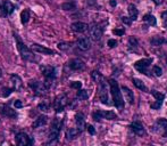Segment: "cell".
Masks as SVG:
<instances>
[{
  "label": "cell",
  "instance_id": "17",
  "mask_svg": "<svg viewBox=\"0 0 167 146\" xmlns=\"http://www.w3.org/2000/svg\"><path fill=\"white\" fill-rule=\"evenodd\" d=\"M31 49L33 52H39V54H47V55H52L54 54V50H51L50 48H47L45 46H41V45H38V43H33L31 46Z\"/></svg>",
  "mask_w": 167,
  "mask_h": 146
},
{
  "label": "cell",
  "instance_id": "7",
  "mask_svg": "<svg viewBox=\"0 0 167 146\" xmlns=\"http://www.w3.org/2000/svg\"><path fill=\"white\" fill-rule=\"evenodd\" d=\"M17 146H33V139L25 132H20L16 135Z\"/></svg>",
  "mask_w": 167,
  "mask_h": 146
},
{
  "label": "cell",
  "instance_id": "9",
  "mask_svg": "<svg viewBox=\"0 0 167 146\" xmlns=\"http://www.w3.org/2000/svg\"><path fill=\"white\" fill-rule=\"evenodd\" d=\"M30 87L34 90V93L36 95H45L48 90V87L46 86V84H42L40 81H31Z\"/></svg>",
  "mask_w": 167,
  "mask_h": 146
},
{
  "label": "cell",
  "instance_id": "33",
  "mask_svg": "<svg viewBox=\"0 0 167 146\" xmlns=\"http://www.w3.org/2000/svg\"><path fill=\"white\" fill-rule=\"evenodd\" d=\"M38 107H39V110L42 111V112H48L49 109H50V104H49V102L45 100V102H42V103H40V104L38 105Z\"/></svg>",
  "mask_w": 167,
  "mask_h": 146
},
{
  "label": "cell",
  "instance_id": "2",
  "mask_svg": "<svg viewBox=\"0 0 167 146\" xmlns=\"http://www.w3.org/2000/svg\"><path fill=\"white\" fill-rule=\"evenodd\" d=\"M15 39H16V43H17V49H18L22 58L24 61H27V62H33L34 61V54L32 52V50L26 47L25 45H24V42L22 41V39L18 36H16V34H15Z\"/></svg>",
  "mask_w": 167,
  "mask_h": 146
},
{
  "label": "cell",
  "instance_id": "22",
  "mask_svg": "<svg viewBox=\"0 0 167 146\" xmlns=\"http://www.w3.org/2000/svg\"><path fill=\"white\" fill-rule=\"evenodd\" d=\"M47 122H48V118H47L46 115H40V116H39V118H38V119L33 122L32 127H33L34 129H36V128H40V127L46 125Z\"/></svg>",
  "mask_w": 167,
  "mask_h": 146
},
{
  "label": "cell",
  "instance_id": "23",
  "mask_svg": "<svg viewBox=\"0 0 167 146\" xmlns=\"http://www.w3.org/2000/svg\"><path fill=\"white\" fill-rule=\"evenodd\" d=\"M2 11H5V15H10V14H13V11H15V6H14V4H11L10 1H8V0H5L4 1Z\"/></svg>",
  "mask_w": 167,
  "mask_h": 146
},
{
  "label": "cell",
  "instance_id": "31",
  "mask_svg": "<svg viewBox=\"0 0 167 146\" xmlns=\"http://www.w3.org/2000/svg\"><path fill=\"white\" fill-rule=\"evenodd\" d=\"M29 21H30V11H29V9H24L20 13V22L23 24H26Z\"/></svg>",
  "mask_w": 167,
  "mask_h": 146
},
{
  "label": "cell",
  "instance_id": "26",
  "mask_svg": "<svg viewBox=\"0 0 167 146\" xmlns=\"http://www.w3.org/2000/svg\"><path fill=\"white\" fill-rule=\"evenodd\" d=\"M80 134H81V132L77 130V128H70L68 130L66 131V138H67L68 141H72V139L76 138Z\"/></svg>",
  "mask_w": 167,
  "mask_h": 146
},
{
  "label": "cell",
  "instance_id": "4",
  "mask_svg": "<svg viewBox=\"0 0 167 146\" xmlns=\"http://www.w3.org/2000/svg\"><path fill=\"white\" fill-rule=\"evenodd\" d=\"M98 84H99V98L101 100L102 104L105 105H109V97H108V91H107V86H106V82H105V80H104V77L99 79L98 81H97Z\"/></svg>",
  "mask_w": 167,
  "mask_h": 146
},
{
  "label": "cell",
  "instance_id": "6",
  "mask_svg": "<svg viewBox=\"0 0 167 146\" xmlns=\"http://www.w3.org/2000/svg\"><path fill=\"white\" fill-rule=\"evenodd\" d=\"M92 116L96 121H100L101 119H107V120L117 119V114L115 112H111V111H98V112H94L92 114Z\"/></svg>",
  "mask_w": 167,
  "mask_h": 146
},
{
  "label": "cell",
  "instance_id": "3",
  "mask_svg": "<svg viewBox=\"0 0 167 146\" xmlns=\"http://www.w3.org/2000/svg\"><path fill=\"white\" fill-rule=\"evenodd\" d=\"M61 127H63V121L59 120V118H56L54 119L52 123L50 125V134H49V138H48V141L50 144H54L57 141L58 137H59V134H60Z\"/></svg>",
  "mask_w": 167,
  "mask_h": 146
},
{
  "label": "cell",
  "instance_id": "8",
  "mask_svg": "<svg viewBox=\"0 0 167 146\" xmlns=\"http://www.w3.org/2000/svg\"><path fill=\"white\" fill-rule=\"evenodd\" d=\"M151 94L152 96L155 97V99H156V102L155 103H152L151 105H150V107H151L152 110H159L160 107H162V103H164V99H165V95L162 94V93H159V91H157V90H151Z\"/></svg>",
  "mask_w": 167,
  "mask_h": 146
},
{
  "label": "cell",
  "instance_id": "41",
  "mask_svg": "<svg viewBox=\"0 0 167 146\" xmlns=\"http://www.w3.org/2000/svg\"><path fill=\"white\" fill-rule=\"evenodd\" d=\"M124 30H121V29H114L113 30V33L114 34H116V36H123L124 34Z\"/></svg>",
  "mask_w": 167,
  "mask_h": 146
},
{
  "label": "cell",
  "instance_id": "28",
  "mask_svg": "<svg viewBox=\"0 0 167 146\" xmlns=\"http://www.w3.org/2000/svg\"><path fill=\"white\" fill-rule=\"evenodd\" d=\"M166 40L162 38V36H153L151 40H150V43H151L152 46H155V47H157V46H162V43H165Z\"/></svg>",
  "mask_w": 167,
  "mask_h": 146
},
{
  "label": "cell",
  "instance_id": "27",
  "mask_svg": "<svg viewBox=\"0 0 167 146\" xmlns=\"http://www.w3.org/2000/svg\"><path fill=\"white\" fill-rule=\"evenodd\" d=\"M128 14H130V18L132 21H137L138 20V15H139V11H138L137 7L134 5H130L128 6Z\"/></svg>",
  "mask_w": 167,
  "mask_h": 146
},
{
  "label": "cell",
  "instance_id": "21",
  "mask_svg": "<svg viewBox=\"0 0 167 146\" xmlns=\"http://www.w3.org/2000/svg\"><path fill=\"white\" fill-rule=\"evenodd\" d=\"M122 91L125 95V98H126L127 103L128 104H133L134 103V95H133V91H132L131 89L125 87V86H123L122 87Z\"/></svg>",
  "mask_w": 167,
  "mask_h": 146
},
{
  "label": "cell",
  "instance_id": "29",
  "mask_svg": "<svg viewBox=\"0 0 167 146\" xmlns=\"http://www.w3.org/2000/svg\"><path fill=\"white\" fill-rule=\"evenodd\" d=\"M143 21L146 22V23H148L149 25H152V26H155L156 24H157L156 17H155L153 15H151V14H147V15L143 16Z\"/></svg>",
  "mask_w": 167,
  "mask_h": 146
},
{
  "label": "cell",
  "instance_id": "47",
  "mask_svg": "<svg viewBox=\"0 0 167 146\" xmlns=\"http://www.w3.org/2000/svg\"><path fill=\"white\" fill-rule=\"evenodd\" d=\"M0 77H1V68H0Z\"/></svg>",
  "mask_w": 167,
  "mask_h": 146
},
{
  "label": "cell",
  "instance_id": "43",
  "mask_svg": "<svg viewBox=\"0 0 167 146\" xmlns=\"http://www.w3.org/2000/svg\"><path fill=\"white\" fill-rule=\"evenodd\" d=\"M15 107L16 109H20V107H23V103L20 102V100H15Z\"/></svg>",
  "mask_w": 167,
  "mask_h": 146
},
{
  "label": "cell",
  "instance_id": "44",
  "mask_svg": "<svg viewBox=\"0 0 167 146\" xmlns=\"http://www.w3.org/2000/svg\"><path fill=\"white\" fill-rule=\"evenodd\" d=\"M162 136H164V137H167V125L164 127V130H162Z\"/></svg>",
  "mask_w": 167,
  "mask_h": 146
},
{
  "label": "cell",
  "instance_id": "45",
  "mask_svg": "<svg viewBox=\"0 0 167 146\" xmlns=\"http://www.w3.org/2000/svg\"><path fill=\"white\" fill-rule=\"evenodd\" d=\"M109 4H110L111 7H116V5H117L116 0H110V1H109Z\"/></svg>",
  "mask_w": 167,
  "mask_h": 146
},
{
  "label": "cell",
  "instance_id": "24",
  "mask_svg": "<svg viewBox=\"0 0 167 146\" xmlns=\"http://www.w3.org/2000/svg\"><path fill=\"white\" fill-rule=\"evenodd\" d=\"M127 46H128V50L130 52H137L138 49H139V42L135 38H133L131 36L130 39H128V43H127Z\"/></svg>",
  "mask_w": 167,
  "mask_h": 146
},
{
  "label": "cell",
  "instance_id": "30",
  "mask_svg": "<svg viewBox=\"0 0 167 146\" xmlns=\"http://www.w3.org/2000/svg\"><path fill=\"white\" fill-rule=\"evenodd\" d=\"M132 82L134 84V86H135L138 89H140V90H143V91H148V88L146 87V84H143V82H142L140 79L133 78V79H132Z\"/></svg>",
  "mask_w": 167,
  "mask_h": 146
},
{
  "label": "cell",
  "instance_id": "11",
  "mask_svg": "<svg viewBox=\"0 0 167 146\" xmlns=\"http://www.w3.org/2000/svg\"><path fill=\"white\" fill-rule=\"evenodd\" d=\"M0 114L6 116V118H10V119H14L17 116V113L15 112V110H13L10 106L6 104L0 105Z\"/></svg>",
  "mask_w": 167,
  "mask_h": 146
},
{
  "label": "cell",
  "instance_id": "32",
  "mask_svg": "<svg viewBox=\"0 0 167 146\" xmlns=\"http://www.w3.org/2000/svg\"><path fill=\"white\" fill-rule=\"evenodd\" d=\"M77 98L81 99V100H85V99L89 98L88 90H85V89H79V91H77Z\"/></svg>",
  "mask_w": 167,
  "mask_h": 146
},
{
  "label": "cell",
  "instance_id": "39",
  "mask_svg": "<svg viewBox=\"0 0 167 146\" xmlns=\"http://www.w3.org/2000/svg\"><path fill=\"white\" fill-rule=\"evenodd\" d=\"M71 87H72V88H74V89H81L82 82H80V81H75V82H72Z\"/></svg>",
  "mask_w": 167,
  "mask_h": 146
},
{
  "label": "cell",
  "instance_id": "13",
  "mask_svg": "<svg viewBox=\"0 0 167 146\" xmlns=\"http://www.w3.org/2000/svg\"><path fill=\"white\" fill-rule=\"evenodd\" d=\"M41 73L46 77L48 80H54L56 78V68L54 66H41Z\"/></svg>",
  "mask_w": 167,
  "mask_h": 146
},
{
  "label": "cell",
  "instance_id": "14",
  "mask_svg": "<svg viewBox=\"0 0 167 146\" xmlns=\"http://www.w3.org/2000/svg\"><path fill=\"white\" fill-rule=\"evenodd\" d=\"M130 128H131V130L138 136H144L147 132H146V129H144V127L142 125V123H140L139 121H134V122H132L131 125H130Z\"/></svg>",
  "mask_w": 167,
  "mask_h": 146
},
{
  "label": "cell",
  "instance_id": "25",
  "mask_svg": "<svg viewBox=\"0 0 167 146\" xmlns=\"http://www.w3.org/2000/svg\"><path fill=\"white\" fill-rule=\"evenodd\" d=\"M167 125V120L165 118H159L157 121H156V123H155V131H162L164 130V127Z\"/></svg>",
  "mask_w": 167,
  "mask_h": 146
},
{
  "label": "cell",
  "instance_id": "34",
  "mask_svg": "<svg viewBox=\"0 0 167 146\" xmlns=\"http://www.w3.org/2000/svg\"><path fill=\"white\" fill-rule=\"evenodd\" d=\"M75 8L76 6L74 2H65L61 5V9H64V11H74Z\"/></svg>",
  "mask_w": 167,
  "mask_h": 146
},
{
  "label": "cell",
  "instance_id": "5",
  "mask_svg": "<svg viewBox=\"0 0 167 146\" xmlns=\"http://www.w3.org/2000/svg\"><path fill=\"white\" fill-rule=\"evenodd\" d=\"M151 63H152V58H143V59H140V61L135 62L134 68L140 73H143V74H146V75L149 77L150 74H149L148 68L151 65Z\"/></svg>",
  "mask_w": 167,
  "mask_h": 146
},
{
  "label": "cell",
  "instance_id": "48",
  "mask_svg": "<svg viewBox=\"0 0 167 146\" xmlns=\"http://www.w3.org/2000/svg\"><path fill=\"white\" fill-rule=\"evenodd\" d=\"M91 1H94V0H91Z\"/></svg>",
  "mask_w": 167,
  "mask_h": 146
},
{
  "label": "cell",
  "instance_id": "37",
  "mask_svg": "<svg viewBox=\"0 0 167 146\" xmlns=\"http://www.w3.org/2000/svg\"><path fill=\"white\" fill-rule=\"evenodd\" d=\"M58 48H59L60 50H67V49L70 48V43H67V42H60V43L58 45Z\"/></svg>",
  "mask_w": 167,
  "mask_h": 146
},
{
  "label": "cell",
  "instance_id": "10",
  "mask_svg": "<svg viewBox=\"0 0 167 146\" xmlns=\"http://www.w3.org/2000/svg\"><path fill=\"white\" fill-rule=\"evenodd\" d=\"M102 33H104V27L101 25L97 24V25H93L90 29V36H91L92 40H94V41H99L101 39Z\"/></svg>",
  "mask_w": 167,
  "mask_h": 146
},
{
  "label": "cell",
  "instance_id": "15",
  "mask_svg": "<svg viewBox=\"0 0 167 146\" xmlns=\"http://www.w3.org/2000/svg\"><path fill=\"white\" fill-rule=\"evenodd\" d=\"M71 29L74 32L83 33V32H85L89 29V25L86 23H84V22H74V23H72Z\"/></svg>",
  "mask_w": 167,
  "mask_h": 146
},
{
  "label": "cell",
  "instance_id": "36",
  "mask_svg": "<svg viewBox=\"0 0 167 146\" xmlns=\"http://www.w3.org/2000/svg\"><path fill=\"white\" fill-rule=\"evenodd\" d=\"M11 89L10 88H4L2 89V91H1V96H4V97H8L10 94H11Z\"/></svg>",
  "mask_w": 167,
  "mask_h": 146
},
{
  "label": "cell",
  "instance_id": "40",
  "mask_svg": "<svg viewBox=\"0 0 167 146\" xmlns=\"http://www.w3.org/2000/svg\"><path fill=\"white\" fill-rule=\"evenodd\" d=\"M107 43H108V46H109V47H110V48H114V47H116L117 41H116V40H115V39H109Z\"/></svg>",
  "mask_w": 167,
  "mask_h": 146
},
{
  "label": "cell",
  "instance_id": "42",
  "mask_svg": "<svg viewBox=\"0 0 167 146\" xmlns=\"http://www.w3.org/2000/svg\"><path fill=\"white\" fill-rule=\"evenodd\" d=\"M88 131H89L91 135H94V134H96V130H94L93 125H88Z\"/></svg>",
  "mask_w": 167,
  "mask_h": 146
},
{
  "label": "cell",
  "instance_id": "12",
  "mask_svg": "<svg viewBox=\"0 0 167 146\" xmlns=\"http://www.w3.org/2000/svg\"><path fill=\"white\" fill-rule=\"evenodd\" d=\"M67 96L66 95H60V96H58L57 98L55 99V104H54V106H55V110L57 111V112H61L63 110H64V107L66 106V104H67Z\"/></svg>",
  "mask_w": 167,
  "mask_h": 146
},
{
  "label": "cell",
  "instance_id": "18",
  "mask_svg": "<svg viewBox=\"0 0 167 146\" xmlns=\"http://www.w3.org/2000/svg\"><path fill=\"white\" fill-rule=\"evenodd\" d=\"M77 47H79L80 50H83V52L89 50L90 47H91V41H90V39L86 38V36H83L81 39H79V41H77Z\"/></svg>",
  "mask_w": 167,
  "mask_h": 146
},
{
  "label": "cell",
  "instance_id": "19",
  "mask_svg": "<svg viewBox=\"0 0 167 146\" xmlns=\"http://www.w3.org/2000/svg\"><path fill=\"white\" fill-rule=\"evenodd\" d=\"M75 121H76V128H77V130L80 131V132H82V131L85 129V119H84L83 114L77 113L75 115Z\"/></svg>",
  "mask_w": 167,
  "mask_h": 146
},
{
  "label": "cell",
  "instance_id": "35",
  "mask_svg": "<svg viewBox=\"0 0 167 146\" xmlns=\"http://www.w3.org/2000/svg\"><path fill=\"white\" fill-rule=\"evenodd\" d=\"M152 71L155 73V75H157V77H160L162 74V70L160 66H158V65H155L153 68H152Z\"/></svg>",
  "mask_w": 167,
  "mask_h": 146
},
{
  "label": "cell",
  "instance_id": "46",
  "mask_svg": "<svg viewBox=\"0 0 167 146\" xmlns=\"http://www.w3.org/2000/svg\"><path fill=\"white\" fill-rule=\"evenodd\" d=\"M162 1H164V0H153V2H155L156 5H160Z\"/></svg>",
  "mask_w": 167,
  "mask_h": 146
},
{
  "label": "cell",
  "instance_id": "38",
  "mask_svg": "<svg viewBox=\"0 0 167 146\" xmlns=\"http://www.w3.org/2000/svg\"><path fill=\"white\" fill-rule=\"evenodd\" d=\"M121 20H122V22H123L124 24H126V25H131L132 24V20L130 17H127V16H123Z\"/></svg>",
  "mask_w": 167,
  "mask_h": 146
},
{
  "label": "cell",
  "instance_id": "1",
  "mask_svg": "<svg viewBox=\"0 0 167 146\" xmlns=\"http://www.w3.org/2000/svg\"><path fill=\"white\" fill-rule=\"evenodd\" d=\"M109 86H110V93L113 95V100H114L115 106L117 109H123L124 107V99H123L122 91L117 81L114 79H110L109 80Z\"/></svg>",
  "mask_w": 167,
  "mask_h": 146
},
{
  "label": "cell",
  "instance_id": "20",
  "mask_svg": "<svg viewBox=\"0 0 167 146\" xmlns=\"http://www.w3.org/2000/svg\"><path fill=\"white\" fill-rule=\"evenodd\" d=\"M10 82H11V86H13V89L14 90H20L22 88V79H20V75L17 74H11L10 77Z\"/></svg>",
  "mask_w": 167,
  "mask_h": 146
},
{
  "label": "cell",
  "instance_id": "16",
  "mask_svg": "<svg viewBox=\"0 0 167 146\" xmlns=\"http://www.w3.org/2000/svg\"><path fill=\"white\" fill-rule=\"evenodd\" d=\"M68 66L73 71H80L82 68H84V63L80 58H73L68 62Z\"/></svg>",
  "mask_w": 167,
  "mask_h": 146
}]
</instances>
